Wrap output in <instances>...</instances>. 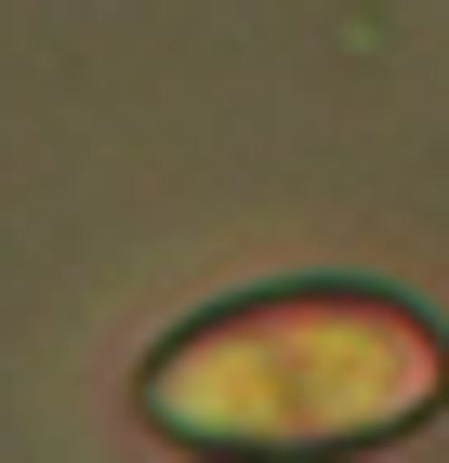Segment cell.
I'll use <instances>...</instances> for the list:
<instances>
[{"mask_svg":"<svg viewBox=\"0 0 449 463\" xmlns=\"http://www.w3.org/2000/svg\"><path fill=\"white\" fill-rule=\"evenodd\" d=\"M423 397H436V345L410 305H370V291H277L239 318H199L145 371V411L185 450H239V463L357 450V437L410 424Z\"/></svg>","mask_w":449,"mask_h":463,"instance_id":"1","label":"cell"}]
</instances>
